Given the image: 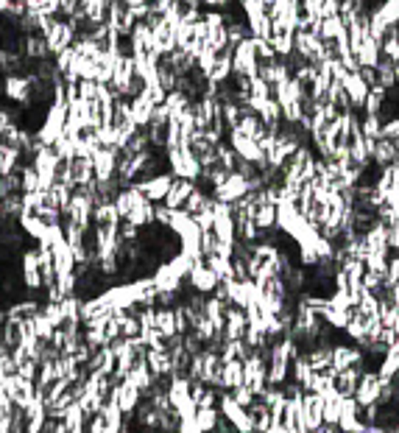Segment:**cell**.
<instances>
[{"instance_id":"6da1fadb","label":"cell","mask_w":399,"mask_h":433,"mask_svg":"<svg viewBox=\"0 0 399 433\" xmlns=\"http://www.w3.org/2000/svg\"><path fill=\"white\" fill-rule=\"evenodd\" d=\"M167 170L176 176V179H199L201 176V163L196 160L193 148L190 146H176V148H167Z\"/></svg>"},{"instance_id":"7a4b0ae2","label":"cell","mask_w":399,"mask_h":433,"mask_svg":"<svg viewBox=\"0 0 399 433\" xmlns=\"http://www.w3.org/2000/svg\"><path fill=\"white\" fill-rule=\"evenodd\" d=\"M227 143L234 148V154L240 157V160H246V163H254V165H266V154H263V148H260V143L254 140V137H246V134L240 132V129H232V132L227 134Z\"/></svg>"},{"instance_id":"3957f363","label":"cell","mask_w":399,"mask_h":433,"mask_svg":"<svg viewBox=\"0 0 399 433\" xmlns=\"http://www.w3.org/2000/svg\"><path fill=\"white\" fill-rule=\"evenodd\" d=\"M31 76H23V73H11L3 78V98L17 103V106H28L31 103Z\"/></svg>"},{"instance_id":"277c9868","label":"cell","mask_w":399,"mask_h":433,"mask_svg":"<svg viewBox=\"0 0 399 433\" xmlns=\"http://www.w3.org/2000/svg\"><path fill=\"white\" fill-rule=\"evenodd\" d=\"M260 67L263 65H260V59H257L254 36H249V39H243V42L234 48V73L254 78V76H260Z\"/></svg>"},{"instance_id":"5b68a950","label":"cell","mask_w":399,"mask_h":433,"mask_svg":"<svg viewBox=\"0 0 399 433\" xmlns=\"http://www.w3.org/2000/svg\"><path fill=\"white\" fill-rule=\"evenodd\" d=\"M20 277H23V285L28 294H36V291H45L42 285V271H39V252L36 246L33 249H26L20 255Z\"/></svg>"},{"instance_id":"8992f818","label":"cell","mask_w":399,"mask_h":433,"mask_svg":"<svg viewBox=\"0 0 399 433\" xmlns=\"http://www.w3.org/2000/svg\"><path fill=\"white\" fill-rule=\"evenodd\" d=\"M173 173L165 170V173H157V176H148V179H137L134 182V188L145 196L148 201H154V204H162L167 196V190H170V185H173Z\"/></svg>"},{"instance_id":"52a82bcc","label":"cell","mask_w":399,"mask_h":433,"mask_svg":"<svg viewBox=\"0 0 399 433\" xmlns=\"http://www.w3.org/2000/svg\"><path fill=\"white\" fill-rule=\"evenodd\" d=\"M246 193H252V182H249L243 173L232 170V173H229V179L212 190V199L224 201V204H234V201L243 199Z\"/></svg>"},{"instance_id":"ba28073f","label":"cell","mask_w":399,"mask_h":433,"mask_svg":"<svg viewBox=\"0 0 399 433\" xmlns=\"http://www.w3.org/2000/svg\"><path fill=\"white\" fill-rule=\"evenodd\" d=\"M196 294H201V297H209V294H215L218 288H221V280H218V274L212 271V268L207 266V260L204 263H196L193 266V271L187 274V280H185Z\"/></svg>"},{"instance_id":"9c48e42d","label":"cell","mask_w":399,"mask_h":433,"mask_svg":"<svg viewBox=\"0 0 399 433\" xmlns=\"http://www.w3.org/2000/svg\"><path fill=\"white\" fill-rule=\"evenodd\" d=\"M118 163H120V148L115 146H103L93 154V168H95V179L98 182H109L118 179Z\"/></svg>"},{"instance_id":"30bf717a","label":"cell","mask_w":399,"mask_h":433,"mask_svg":"<svg viewBox=\"0 0 399 433\" xmlns=\"http://www.w3.org/2000/svg\"><path fill=\"white\" fill-rule=\"evenodd\" d=\"M301 417H304L307 431L324 428V397L316 394V392H304V397H301Z\"/></svg>"},{"instance_id":"8fae6325","label":"cell","mask_w":399,"mask_h":433,"mask_svg":"<svg viewBox=\"0 0 399 433\" xmlns=\"http://www.w3.org/2000/svg\"><path fill=\"white\" fill-rule=\"evenodd\" d=\"M0 383H3L6 394L11 397V402H14V405H26V402L36 394V383H33V380H26V377H20V375L0 377Z\"/></svg>"},{"instance_id":"7c38bea8","label":"cell","mask_w":399,"mask_h":433,"mask_svg":"<svg viewBox=\"0 0 399 433\" xmlns=\"http://www.w3.org/2000/svg\"><path fill=\"white\" fill-rule=\"evenodd\" d=\"M380 389H383V377H380V372L366 369V372H363V377H361V383H358V392H355L358 405H374V402L380 400Z\"/></svg>"},{"instance_id":"4fadbf2b","label":"cell","mask_w":399,"mask_h":433,"mask_svg":"<svg viewBox=\"0 0 399 433\" xmlns=\"http://www.w3.org/2000/svg\"><path fill=\"white\" fill-rule=\"evenodd\" d=\"M361 364H363V350H361L358 344H335V347H333V367H335V372L361 367Z\"/></svg>"},{"instance_id":"5bb4252c","label":"cell","mask_w":399,"mask_h":433,"mask_svg":"<svg viewBox=\"0 0 399 433\" xmlns=\"http://www.w3.org/2000/svg\"><path fill=\"white\" fill-rule=\"evenodd\" d=\"M368 146H371V165L391 168V165H397V163H399L394 140H385V137H380V140H368Z\"/></svg>"},{"instance_id":"9a60e30c","label":"cell","mask_w":399,"mask_h":433,"mask_svg":"<svg viewBox=\"0 0 399 433\" xmlns=\"http://www.w3.org/2000/svg\"><path fill=\"white\" fill-rule=\"evenodd\" d=\"M343 87H346V93H349V103H352V109L355 112H363V103L368 98V87L366 81H363V76L361 73H349L346 78H343Z\"/></svg>"},{"instance_id":"2e32d148","label":"cell","mask_w":399,"mask_h":433,"mask_svg":"<svg viewBox=\"0 0 399 433\" xmlns=\"http://www.w3.org/2000/svg\"><path fill=\"white\" fill-rule=\"evenodd\" d=\"M193 190H196V182H193V179H173V185H170V190H167L162 204L170 207V210H185V204H187Z\"/></svg>"},{"instance_id":"e0dca14e","label":"cell","mask_w":399,"mask_h":433,"mask_svg":"<svg viewBox=\"0 0 399 433\" xmlns=\"http://www.w3.org/2000/svg\"><path fill=\"white\" fill-rule=\"evenodd\" d=\"M249 330V319L243 307H229L227 310V325H224V338L227 341H243V335Z\"/></svg>"},{"instance_id":"ac0fdd59","label":"cell","mask_w":399,"mask_h":433,"mask_svg":"<svg viewBox=\"0 0 399 433\" xmlns=\"http://www.w3.org/2000/svg\"><path fill=\"white\" fill-rule=\"evenodd\" d=\"M126 380L134 383L142 394H148V392H151V386L157 383V377L151 375V369H148V364H145V358H137V364H134V367L129 369V375H126Z\"/></svg>"},{"instance_id":"d6986e66","label":"cell","mask_w":399,"mask_h":433,"mask_svg":"<svg viewBox=\"0 0 399 433\" xmlns=\"http://www.w3.org/2000/svg\"><path fill=\"white\" fill-rule=\"evenodd\" d=\"M132 103V118H134V123L140 126V129H145L151 121H154V112H157V103L151 98H145L142 93L137 96V98L129 101Z\"/></svg>"},{"instance_id":"ffe728a7","label":"cell","mask_w":399,"mask_h":433,"mask_svg":"<svg viewBox=\"0 0 399 433\" xmlns=\"http://www.w3.org/2000/svg\"><path fill=\"white\" fill-rule=\"evenodd\" d=\"M120 213L115 207V201H98L95 213H93V224L95 227H120Z\"/></svg>"},{"instance_id":"44dd1931","label":"cell","mask_w":399,"mask_h":433,"mask_svg":"<svg viewBox=\"0 0 399 433\" xmlns=\"http://www.w3.org/2000/svg\"><path fill=\"white\" fill-rule=\"evenodd\" d=\"M145 364H148L154 377H170V375H173L170 355H167L165 350H148V352H145Z\"/></svg>"},{"instance_id":"7402d4cb","label":"cell","mask_w":399,"mask_h":433,"mask_svg":"<svg viewBox=\"0 0 399 433\" xmlns=\"http://www.w3.org/2000/svg\"><path fill=\"white\" fill-rule=\"evenodd\" d=\"M123 221H132L134 227H140V230L151 227V224L157 221V204H154V201H142V204H137L132 213H129V218H123Z\"/></svg>"},{"instance_id":"603a6c76","label":"cell","mask_w":399,"mask_h":433,"mask_svg":"<svg viewBox=\"0 0 399 433\" xmlns=\"http://www.w3.org/2000/svg\"><path fill=\"white\" fill-rule=\"evenodd\" d=\"M42 310V302H36V300H20V302H14L11 307H6V316L9 319H17V322H28V319H33L36 313Z\"/></svg>"},{"instance_id":"cb8c5ba5","label":"cell","mask_w":399,"mask_h":433,"mask_svg":"<svg viewBox=\"0 0 399 433\" xmlns=\"http://www.w3.org/2000/svg\"><path fill=\"white\" fill-rule=\"evenodd\" d=\"M243 383V361H224V372H221V392H232Z\"/></svg>"},{"instance_id":"d4e9b609","label":"cell","mask_w":399,"mask_h":433,"mask_svg":"<svg viewBox=\"0 0 399 433\" xmlns=\"http://www.w3.org/2000/svg\"><path fill=\"white\" fill-rule=\"evenodd\" d=\"M0 344L9 347V350H14L17 344H23V322L6 319V325H3V330H0Z\"/></svg>"},{"instance_id":"484cf974","label":"cell","mask_w":399,"mask_h":433,"mask_svg":"<svg viewBox=\"0 0 399 433\" xmlns=\"http://www.w3.org/2000/svg\"><path fill=\"white\" fill-rule=\"evenodd\" d=\"M377 84L385 87V90H394V87H397V65H394L391 59H385V56L377 62Z\"/></svg>"},{"instance_id":"4316f807","label":"cell","mask_w":399,"mask_h":433,"mask_svg":"<svg viewBox=\"0 0 399 433\" xmlns=\"http://www.w3.org/2000/svg\"><path fill=\"white\" fill-rule=\"evenodd\" d=\"M224 419V414H221V408H199L196 411V425H199L204 433H212L218 428V422Z\"/></svg>"},{"instance_id":"83f0119b","label":"cell","mask_w":399,"mask_h":433,"mask_svg":"<svg viewBox=\"0 0 399 433\" xmlns=\"http://www.w3.org/2000/svg\"><path fill=\"white\" fill-rule=\"evenodd\" d=\"M385 98H388V90H385V87H380V84H374V87L368 90L366 103H363V115H380Z\"/></svg>"},{"instance_id":"f1b7e54d","label":"cell","mask_w":399,"mask_h":433,"mask_svg":"<svg viewBox=\"0 0 399 433\" xmlns=\"http://www.w3.org/2000/svg\"><path fill=\"white\" fill-rule=\"evenodd\" d=\"M361 132L368 140H380L383 137V118L380 115H363L361 112Z\"/></svg>"},{"instance_id":"f546056e","label":"cell","mask_w":399,"mask_h":433,"mask_svg":"<svg viewBox=\"0 0 399 433\" xmlns=\"http://www.w3.org/2000/svg\"><path fill=\"white\" fill-rule=\"evenodd\" d=\"M33 327H36L39 341H51V338H53V333H56V325H53L48 316H42V310L33 316Z\"/></svg>"},{"instance_id":"4dcf8cb0","label":"cell","mask_w":399,"mask_h":433,"mask_svg":"<svg viewBox=\"0 0 399 433\" xmlns=\"http://www.w3.org/2000/svg\"><path fill=\"white\" fill-rule=\"evenodd\" d=\"M232 397H234V400H237V402H240L243 408H249L252 402L257 400V394H254V392H252V389H249L246 383H240L237 389H232Z\"/></svg>"},{"instance_id":"1f68e13d","label":"cell","mask_w":399,"mask_h":433,"mask_svg":"<svg viewBox=\"0 0 399 433\" xmlns=\"http://www.w3.org/2000/svg\"><path fill=\"white\" fill-rule=\"evenodd\" d=\"M100 84L98 81H78V93H81V101H95L98 98Z\"/></svg>"},{"instance_id":"d6a6232c","label":"cell","mask_w":399,"mask_h":433,"mask_svg":"<svg viewBox=\"0 0 399 433\" xmlns=\"http://www.w3.org/2000/svg\"><path fill=\"white\" fill-rule=\"evenodd\" d=\"M17 375H20V377H26V380H33V383H36V375H39V361H23V364L17 367Z\"/></svg>"},{"instance_id":"836d02e7","label":"cell","mask_w":399,"mask_h":433,"mask_svg":"<svg viewBox=\"0 0 399 433\" xmlns=\"http://www.w3.org/2000/svg\"><path fill=\"white\" fill-rule=\"evenodd\" d=\"M383 137H385V140H399V115L397 118H388V121L383 123Z\"/></svg>"},{"instance_id":"e575fe53","label":"cell","mask_w":399,"mask_h":433,"mask_svg":"<svg viewBox=\"0 0 399 433\" xmlns=\"http://www.w3.org/2000/svg\"><path fill=\"white\" fill-rule=\"evenodd\" d=\"M87 433H109V431H106V422H103V417H100V414L90 417V422H87Z\"/></svg>"},{"instance_id":"d590c367","label":"cell","mask_w":399,"mask_h":433,"mask_svg":"<svg viewBox=\"0 0 399 433\" xmlns=\"http://www.w3.org/2000/svg\"><path fill=\"white\" fill-rule=\"evenodd\" d=\"M207 9H218V11H224V9H229L232 6V0H201Z\"/></svg>"},{"instance_id":"8d00e7d4","label":"cell","mask_w":399,"mask_h":433,"mask_svg":"<svg viewBox=\"0 0 399 433\" xmlns=\"http://www.w3.org/2000/svg\"><path fill=\"white\" fill-rule=\"evenodd\" d=\"M6 319H9V316H6V307H0V330H3V325H6Z\"/></svg>"},{"instance_id":"74e56055","label":"cell","mask_w":399,"mask_h":433,"mask_svg":"<svg viewBox=\"0 0 399 433\" xmlns=\"http://www.w3.org/2000/svg\"><path fill=\"white\" fill-rule=\"evenodd\" d=\"M394 182H397V188H399V163L394 165Z\"/></svg>"}]
</instances>
